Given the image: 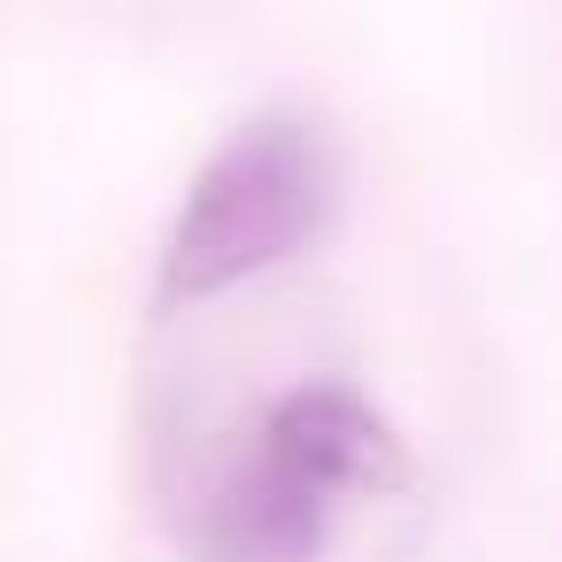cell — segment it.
Listing matches in <instances>:
<instances>
[{"mask_svg":"<svg viewBox=\"0 0 562 562\" xmlns=\"http://www.w3.org/2000/svg\"><path fill=\"white\" fill-rule=\"evenodd\" d=\"M385 470H393L385 416L355 385L308 378L262 408L255 439L193 501L186 554L193 562H324L347 493L378 485Z\"/></svg>","mask_w":562,"mask_h":562,"instance_id":"cell-1","label":"cell"},{"mask_svg":"<svg viewBox=\"0 0 562 562\" xmlns=\"http://www.w3.org/2000/svg\"><path fill=\"white\" fill-rule=\"evenodd\" d=\"M339 201V162L331 139L308 116H255L239 124L186 186L162 262H155V301L162 308H201L224 301L270 270H285Z\"/></svg>","mask_w":562,"mask_h":562,"instance_id":"cell-2","label":"cell"}]
</instances>
